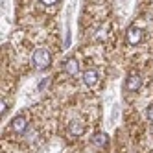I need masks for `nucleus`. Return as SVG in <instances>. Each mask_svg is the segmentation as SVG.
Listing matches in <instances>:
<instances>
[{"label":"nucleus","mask_w":153,"mask_h":153,"mask_svg":"<svg viewBox=\"0 0 153 153\" xmlns=\"http://www.w3.org/2000/svg\"><path fill=\"white\" fill-rule=\"evenodd\" d=\"M65 70H67V74H70V76H76V74L79 72L78 61H76V59H68L67 63H65Z\"/></svg>","instance_id":"0eeeda50"},{"label":"nucleus","mask_w":153,"mask_h":153,"mask_svg":"<svg viewBox=\"0 0 153 153\" xmlns=\"http://www.w3.org/2000/svg\"><path fill=\"white\" fill-rule=\"evenodd\" d=\"M68 131H70V135H74V137H79V135H83L85 127H83V124H81V122H78V120H74V122H70V126H68Z\"/></svg>","instance_id":"423d86ee"},{"label":"nucleus","mask_w":153,"mask_h":153,"mask_svg":"<svg viewBox=\"0 0 153 153\" xmlns=\"http://www.w3.org/2000/svg\"><path fill=\"white\" fill-rule=\"evenodd\" d=\"M98 79H100V76H98V72L94 68H89L83 72V83L87 87H96L98 85Z\"/></svg>","instance_id":"7ed1b4c3"},{"label":"nucleus","mask_w":153,"mask_h":153,"mask_svg":"<svg viewBox=\"0 0 153 153\" xmlns=\"http://www.w3.org/2000/svg\"><path fill=\"white\" fill-rule=\"evenodd\" d=\"M50 63H52V53H50V50L41 48V50H37L33 53V65H35V68L42 70V68L50 67Z\"/></svg>","instance_id":"f257e3e1"},{"label":"nucleus","mask_w":153,"mask_h":153,"mask_svg":"<svg viewBox=\"0 0 153 153\" xmlns=\"http://www.w3.org/2000/svg\"><path fill=\"white\" fill-rule=\"evenodd\" d=\"M92 142H94L96 146H105V144H107V135H105V133H98Z\"/></svg>","instance_id":"6e6552de"},{"label":"nucleus","mask_w":153,"mask_h":153,"mask_svg":"<svg viewBox=\"0 0 153 153\" xmlns=\"http://www.w3.org/2000/svg\"><path fill=\"white\" fill-rule=\"evenodd\" d=\"M11 127H13L15 133H24V131L28 129V120H26L24 116H17V118L13 120Z\"/></svg>","instance_id":"39448f33"},{"label":"nucleus","mask_w":153,"mask_h":153,"mask_svg":"<svg viewBox=\"0 0 153 153\" xmlns=\"http://www.w3.org/2000/svg\"><path fill=\"white\" fill-rule=\"evenodd\" d=\"M148 118H149V122L153 124V107H149V109H148Z\"/></svg>","instance_id":"9b49d317"},{"label":"nucleus","mask_w":153,"mask_h":153,"mask_svg":"<svg viewBox=\"0 0 153 153\" xmlns=\"http://www.w3.org/2000/svg\"><path fill=\"white\" fill-rule=\"evenodd\" d=\"M57 2H59V0H41V4H45V6H53Z\"/></svg>","instance_id":"1a4fd4ad"},{"label":"nucleus","mask_w":153,"mask_h":153,"mask_svg":"<svg viewBox=\"0 0 153 153\" xmlns=\"http://www.w3.org/2000/svg\"><path fill=\"white\" fill-rule=\"evenodd\" d=\"M127 41L131 42V45H138V42L142 41V30L137 28V26H131L127 30Z\"/></svg>","instance_id":"20e7f679"},{"label":"nucleus","mask_w":153,"mask_h":153,"mask_svg":"<svg viewBox=\"0 0 153 153\" xmlns=\"http://www.w3.org/2000/svg\"><path fill=\"white\" fill-rule=\"evenodd\" d=\"M48 85H50V79H42V81H41V85H39V89L42 91V89H46Z\"/></svg>","instance_id":"9d476101"},{"label":"nucleus","mask_w":153,"mask_h":153,"mask_svg":"<svg viewBox=\"0 0 153 153\" xmlns=\"http://www.w3.org/2000/svg\"><path fill=\"white\" fill-rule=\"evenodd\" d=\"M124 87H126V91H127V92H137L140 87H142V78H140L138 74H135V72H133V74H129Z\"/></svg>","instance_id":"f03ea898"}]
</instances>
